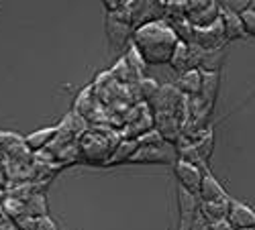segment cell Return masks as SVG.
Wrapping results in <instances>:
<instances>
[{
  "label": "cell",
  "instance_id": "obj_1",
  "mask_svg": "<svg viewBox=\"0 0 255 230\" xmlns=\"http://www.w3.org/2000/svg\"><path fill=\"white\" fill-rule=\"evenodd\" d=\"M180 39L172 31L165 20H153V23L141 25L133 31L131 45L141 53L143 61L149 66H163L169 64Z\"/></svg>",
  "mask_w": 255,
  "mask_h": 230
},
{
  "label": "cell",
  "instance_id": "obj_2",
  "mask_svg": "<svg viewBox=\"0 0 255 230\" xmlns=\"http://www.w3.org/2000/svg\"><path fill=\"white\" fill-rule=\"evenodd\" d=\"M119 143H121L119 131L104 127V124H94V127L90 124L88 131L78 141V161L106 167Z\"/></svg>",
  "mask_w": 255,
  "mask_h": 230
},
{
  "label": "cell",
  "instance_id": "obj_3",
  "mask_svg": "<svg viewBox=\"0 0 255 230\" xmlns=\"http://www.w3.org/2000/svg\"><path fill=\"white\" fill-rule=\"evenodd\" d=\"M184 16L194 29H204L221 18V4L217 0H186Z\"/></svg>",
  "mask_w": 255,
  "mask_h": 230
},
{
  "label": "cell",
  "instance_id": "obj_4",
  "mask_svg": "<svg viewBox=\"0 0 255 230\" xmlns=\"http://www.w3.org/2000/svg\"><path fill=\"white\" fill-rule=\"evenodd\" d=\"M153 131V114L147 104H135V106L127 112L125 124L121 129V139L137 141L145 133Z\"/></svg>",
  "mask_w": 255,
  "mask_h": 230
},
{
  "label": "cell",
  "instance_id": "obj_5",
  "mask_svg": "<svg viewBox=\"0 0 255 230\" xmlns=\"http://www.w3.org/2000/svg\"><path fill=\"white\" fill-rule=\"evenodd\" d=\"M0 155L4 161L14 163H33V153L27 147L25 137L12 131H0Z\"/></svg>",
  "mask_w": 255,
  "mask_h": 230
},
{
  "label": "cell",
  "instance_id": "obj_6",
  "mask_svg": "<svg viewBox=\"0 0 255 230\" xmlns=\"http://www.w3.org/2000/svg\"><path fill=\"white\" fill-rule=\"evenodd\" d=\"M178 159L176 145L161 143V145H151V147H139L131 159V163H141V165H174Z\"/></svg>",
  "mask_w": 255,
  "mask_h": 230
},
{
  "label": "cell",
  "instance_id": "obj_7",
  "mask_svg": "<svg viewBox=\"0 0 255 230\" xmlns=\"http://www.w3.org/2000/svg\"><path fill=\"white\" fill-rule=\"evenodd\" d=\"M194 45L202 47L204 51H217V49H225V45L229 43L227 35H225V27L221 23V18L217 23H212L210 27L204 29H194Z\"/></svg>",
  "mask_w": 255,
  "mask_h": 230
},
{
  "label": "cell",
  "instance_id": "obj_8",
  "mask_svg": "<svg viewBox=\"0 0 255 230\" xmlns=\"http://www.w3.org/2000/svg\"><path fill=\"white\" fill-rule=\"evenodd\" d=\"M182 100H184V96L180 94V90L174 86V83H163V86H159L157 94L153 96V100L147 104V106H149L151 114H161V112H174L176 114Z\"/></svg>",
  "mask_w": 255,
  "mask_h": 230
},
{
  "label": "cell",
  "instance_id": "obj_9",
  "mask_svg": "<svg viewBox=\"0 0 255 230\" xmlns=\"http://www.w3.org/2000/svg\"><path fill=\"white\" fill-rule=\"evenodd\" d=\"M172 167H174V175L180 181V187H184V190H188V192H192V194L198 196L200 181H202V175H204L206 169H200L198 165L182 161V159H176V163Z\"/></svg>",
  "mask_w": 255,
  "mask_h": 230
},
{
  "label": "cell",
  "instance_id": "obj_10",
  "mask_svg": "<svg viewBox=\"0 0 255 230\" xmlns=\"http://www.w3.org/2000/svg\"><path fill=\"white\" fill-rule=\"evenodd\" d=\"M178 208H180V228H190L200 216V198L184 190V187H178Z\"/></svg>",
  "mask_w": 255,
  "mask_h": 230
},
{
  "label": "cell",
  "instance_id": "obj_11",
  "mask_svg": "<svg viewBox=\"0 0 255 230\" xmlns=\"http://www.w3.org/2000/svg\"><path fill=\"white\" fill-rule=\"evenodd\" d=\"M227 220L233 224L235 230H245V228H253L255 226V210L245 204V202H239V200H233L229 202V214H227Z\"/></svg>",
  "mask_w": 255,
  "mask_h": 230
},
{
  "label": "cell",
  "instance_id": "obj_12",
  "mask_svg": "<svg viewBox=\"0 0 255 230\" xmlns=\"http://www.w3.org/2000/svg\"><path fill=\"white\" fill-rule=\"evenodd\" d=\"M106 37H109L111 45L121 49V47H129L131 39H133V27L129 23H123V20L109 16L106 14Z\"/></svg>",
  "mask_w": 255,
  "mask_h": 230
},
{
  "label": "cell",
  "instance_id": "obj_13",
  "mask_svg": "<svg viewBox=\"0 0 255 230\" xmlns=\"http://www.w3.org/2000/svg\"><path fill=\"white\" fill-rule=\"evenodd\" d=\"M198 198H200V202H219V200H227L231 196L227 194L225 185L206 169L204 175H202V181H200Z\"/></svg>",
  "mask_w": 255,
  "mask_h": 230
},
{
  "label": "cell",
  "instance_id": "obj_14",
  "mask_svg": "<svg viewBox=\"0 0 255 230\" xmlns=\"http://www.w3.org/2000/svg\"><path fill=\"white\" fill-rule=\"evenodd\" d=\"M174 86L180 90L182 96L196 98L200 94V86H202V72L200 70H188V72L180 74Z\"/></svg>",
  "mask_w": 255,
  "mask_h": 230
},
{
  "label": "cell",
  "instance_id": "obj_15",
  "mask_svg": "<svg viewBox=\"0 0 255 230\" xmlns=\"http://www.w3.org/2000/svg\"><path fill=\"white\" fill-rule=\"evenodd\" d=\"M109 74L113 76V79H115V81H119L121 86H127V88L135 86V83L143 77L137 70H133V68H131V64H129V61H127L125 57H121V59L117 61V64L109 70Z\"/></svg>",
  "mask_w": 255,
  "mask_h": 230
},
{
  "label": "cell",
  "instance_id": "obj_16",
  "mask_svg": "<svg viewBox=\"0 0 255 230\" xmlns=\"http://www.w3.org/2000/svg\"><path fill=\"white\" fill-rule=\"evenodd\" d=\"M221 23L225 27L227 41H235V39H245L247 37L245 27H243V20H241V14L233 12V10H227V8L221 6Z\"/></svg>",
  "mask_w": 255,
  "mask_h": 230
},
{
  "label": "cell",
  "instance_id": "obj_17",
  "mask_svg": "<svg viewBox=\"0 0 255 230\" xmlns=\"http://www.w3.org/2000/svg\"><path fill=\"white\" fill-rule=\"evenodd\" d=\"M55 133H57V127L37 129L31 135L25 137V143H27V147L31 149V153L35 155V153H39V151H43V149L49 147V145L53 143V139H55Z\"/></svg>",
  "mask_w": 255,
  "mask_h": 230
},
{
  "label": "cell",
  "instance_id": "obj_18",
  "mask_svg": "<svg viewBox=\"0 0 255 230\" xmlns=\"http://www.w3.org/2000/svg\"><path fill=\"white\" fill-rule=\"evenodd\" d=\"M157 90H159V83L155 79H149V77H141L135 86L129 88L135 104H149L153 100V96L157 94Z\"/></svg>",
  "mask_w": 255,
  "mask_h": 230
},
{
  "label": "cell",
  "instance_id": "obj_19",
  "mask_svg": "<svg viewBox=\"0 0 255 230\" xmlns=\"http://www.w3.org/2000/svg\"><path fill=\"white\" fill-rule=\"evenodd\" d=\"M229 202H231V198L219 200V202H200V218L206 224L225 220L229 214Z\"/></svg>",
  "mask_w": 255,
  "mask_h": 230
},
{
  "label": "cell",
  "instance_id": "obj_20",
  "mask_svg": "<svg viewBox=\"0 0 255 230\" xmlns=\"http://www.w3.org/2000/svg\"><path fill=\"white\" fill-rule=\"evenodd\" d=\"M219 88H221V74H204L202 72V86H200L198 98L215 106L217 96H219Z\"/></svg>",
  "mask_w": 255,
  "mask_h": 230
},
{
  "label": "cell",
  "instance_id": "obj_21",
  "mask_svg": "<svg viewBox=\"0 0 255 230\" xmlns=\"http://www.w3.org/2000/svg\"><path fill=\"white\" fill-rule=\"evenodd\" d=\"M139 149L137 141H129V139H121V143L117 145V149L113 153V157L109 159L106 167H113V165H123V163H131L135 151Z\"/></svg>",
  "mask_w": 255,
  "mask_h": 230
},
{
  "label": "cell",
  "instance_id": "obj_22",
  "mask_svg": "<svg viewBox=\"0 0 255 230\" xmlns=\"http://www.w3.org/2000/svg\"><path fill=\"white\" fill-rule=\"evenodd\" d=\"M25 210H27V216L33 218V220H39V218L49 216V206H47L45 194H43V192H35V194L25 202Z\"/></svg>",
  "mask_w": 255,
  "mask_h": 230
},
{
  "label": "cell",
  "instance_id": "obj_23",
  "mask_svg": "<svg viewBox=\"0 0 255 230\" xmlns=\"http://www.w3.org/2000/svg\"><path fill=\"white\" fill-rule=\"evenodd\" d=\"M223 61H225V49L204 51L202 64H200V72H204V74H221Z\"/></svg>",
  "mask_w": 255,
  "mask_h": 230
},
{
  "label": "cell",
  "instance_id": "obj_24",
  "mask_svg": "<svg viewBox=\"0 0 255 230\" xmlns=\"http://www.w3.org/2000/svg\"><path fill=\"white\" fill-rule=\"evenodd\" d=\"M169 66H172V70L178 74H184L190 70V47H188V43H182L180 41L172 59H169Z\"/></svg>",
  "mask_w": 255,
  "mask_h": 230
},
{
  "label": "cell",
  "instance_id": "obj_25",
  "mask_svg": "<svg viewBox=\"0 0 255 230\" xmlns=\"http://www.w3.org/2000/svg\"><path fill=\"white\" fill-rule=\"evenodd\" d=\"M125 59L127 61H129V64H131V68L133 70H137L141 76H143V70H145V61H143V57H141V53L133 47V45H129V49H127V53H125Z\"/></svg>",
  "mask_w": 255,
  "mask_h": 230
},
{
  "label": "cell",
  "instance_id": "obj_26",
  "mask_svg": "<svg viewBox=\"0 0 255 230\" xmlns=\"http://www.w3.org/2000/svg\"><path fill=\"white\" fill-rule=\"evenodd\" d=\"M223 8L227 10H233V12H237V14H243L245 10H249L251 6V0H223V2H219Z\"/></svg>",
  "mask_w": 255,
  "mask_h": 230
},
{
  "label": "cell",
  "instance_id": "obj_27",
  "mask_svg": "<svg viewBox=\"0 0 255 230\" xmlns=\"http://www.w3.org/2000/svg\"><path fill=\"white\" fill-rule=\"evenodd\" d=\"M241 20H243V27H245V33L247 37H255V10H245L241 14Z\"/></svg>",
  "mask_w": 255,
  "mask_h": 230
},
{
  "label": "cell",
  "instance_id": "obj_28",
  "mask_svg": "<svg viewBox=\"0 0 255 230\" xmlns=\"http://www.w3.org/2000/svg\"><path fill=\"white\" fill-rule=\"evenodd\" d=\"M33 230H59V228H57V224H55V222H53L49 216H45V218H39V220H35Z\"/></svg>",
  "mask_w": 255,
  "mask_h": 230
},
{
  "label": "cell",
  "instance_id": "obj_29",
  "mask_svg": "<svg viewBox=\"0 0 255 230\" xmlns=\"http://www.w3.org/2000/svg\"><path fill=\"white\" fill-rule=\"evenodd\" d=\"M104 10H106V14H115L117 10H121L123 8V4H125V0H104Z\"/></svg>",
  "mask_w": 255,
  "mask_h": 230
},
{
  "label": "cell",
  "instance_id": "obj_30",
  "mask_svg": "<svg viewBox=\"0 0 255 230\" xmlns=\"http://www.w3.org/2000/svg\"><path fill=\"white\" fill-rule=\"evenodd\" d=\"M208 228L210 230H235L233 228V224L225 218V220H217V222H212V224H208Z\"/></svg>",
  "mask_w": 255,
  "mask_h": 230
},
{
  "label": "cell",
  "instance_id": "obj_31",
  "mask_svg": "<svg viewBox=\"0 0 255 230\" xmlns=\"http://www.w3.org/2000/svg\"><path fill=\"white\" fill-rule=\"evenodd\" d=\"M188 230H210V228H208V224H206V222H204V220H202V218L198 216V218L194 220V224L190 226Z\"/></svg>",
  "mask_w": 255,
  "mask_h": 230
},
{
  "label": "cell",
  "instance_id": "obj_32",
  "mask_svg": "<svg viewBox=\"0 0 255 230\" xmlns=\"http://www.w3.org/2000/svg\"><path fill=\"white\" fill-rule=\"evenodd\" d=\"M251 10H255V0H251V6H249Z\"/></svg>",
  "mask_w": 255,
  "mask_h": 230
},
{
  "label": "cell",
  "instance_id": "obj_33",
  "mask_svg": "<svg viewBox=\"0 0 255 230\" xmlns=\"http://www.w3.org/2000/svg\"><path fill=\"white\" fill-rule=\"evenodd\" d=\"M245 230H255V226H253V228H245Z\"/></svg>",
  "mask_w": 255,
  "mask_h": 230
},
{
  "label": "cell",
  "instance_id": "obj_34",
  "mask_svg": "<svg viewBox=\"0 0 255 230\" xmlns=\"http://www.w3.org/2000/svg\"><path fill=\"white\" fill-rule=\"evenodd\" d=\"M178 230H188V228H178Z\"/></svg>",
  "mask_w": 255,
  "mask_h": 230
},
{
  "label": "cell",
  "instance_id": "obj_35",
  "mask_svg": "<svg viewBox=\"0 0 255 230\" xmlns=\"http://www.w3.org/2000/svg\"><path fill=\"white\" fill-rule=\"evenodd\" d=\"M0 161H2V155H0Z\"/></svg>",
  "mask_w": 255,
  "mask_h": 230
}]
</instances>
